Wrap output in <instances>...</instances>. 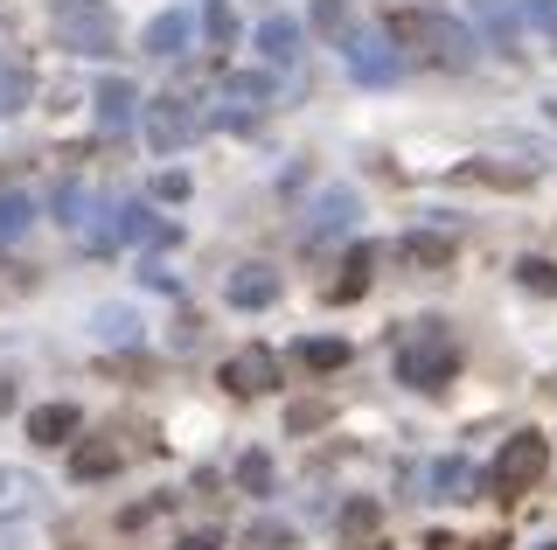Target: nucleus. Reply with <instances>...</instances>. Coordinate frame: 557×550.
Listing matches in <instances>:
<instances>
[{"label":"nucleus","mask_w":557,"mask_h":550,"mask_svg":"<svg viewBox=\"0 0 557 550\" xmlns=\"http://www.w3.org/2000/svg\"><path fill=\"white\" fill-rule=\"evenodd\" d=\"M383 36H391L397 49H418V57L440 63V71H474L481 63L474 28H467L460 14H446V8H397Z\"/></svg>","instance_id":"1"},{"label":"nucleus","mask_w":557,"mask_h":550,"mask_svg":"<svg viewBox=\"0 0 557 550\" xmlns=\"http://www.w3.org/2000/svg\"><path fill=\"white\" fill-rule=\"evenodd\" d=\"M453 376H460V341L446 335V321H411L405 335H397V384L411 390H446Z\"/></svg>","instance_id":"2"},{"label":"nucleus","mask_w":557,"mask_h":550,"mask_svg":"<svg viewBox=\"0 0 557 550\" xmlns=\"http://www.w3.org/2000/svg\"><path fill=\"white\" fill-rule=\"evenodd\" d=\"M49 28H57V42L70 57H112V42H119V22L104 0H49Z\"/></svg>","instance_id":"3"},{"label":"nucleus","mask_w":557,"mask_h":550,"mask_svg":"<svg viewBox=\"0 0 557 550\" xmlns=\"http://www.w3.org/2000/svg\"><path fill=\"white\" fill-rule=\"evenodd\" d=\"M544 467H550V439L544 433H516V439H502L487 488H495V502H516V495H530L536 480H544Z\"/></svg>","instance_id":"4"},{"label":"nucleus","mask_w":557,"mask_h":550,"mask_svg":"<svg viewBox=\"0 0 557 550\" xmlns=\"http://www.w3.org/2000/svg\"><path fill=\"white\" fill-rule=\"evenodd\" d=\"M147 140H153V153H182V147H196L202 140V105L196 98H182V91H161V98H147Z\"/></svg>","instance_id":"5"},{"label":"nucleus","mask_w":557,"mask_h":550,"mask_svg":"<svg viewBox=\"0 0 557 550\" xmlns=\"http://www.w3.org/2000/svg\"><path fill=\"white\" fill-rule=\"evenodd\" d=\"M342 63H348V77L356 84H397V71H405V57H397V42L383 36V28H348L342 36Z\"/></svg>","instance_id":"6"},{"label":"nucleus","mask_w":557,"mask_h":550,"mask_svg":"<svg viewBox=\"0 0 557 550\" xmlns=\"http://www.w3.org/2000/svg\"><path fill=\"white\" fill-rule=\"evenodd\" d=\"M265 105H272V77L265 71H223L216 77V118H231V126H258Z\"/></svg>","instance_id":"7"},{"label":"nucleus","mask_w":557,"mask_h":550,"mask_svg":"<svg viewBox=\"0 0 557 550\" xmlns=\"http://www.w3.org/2000/svg\"><path fill=\"white\" fill-rule=\"evenodd\" d=\"M223 384H231V398H265V390H278V355L265 341H251L223 363Z\"/></svg>","instance_id":"8"},{"label":"nucleus","mask_w":557,"mask_h":550,"mask_svg":"<svg viewBox=\"0 0 557 550\" xmlns=\"http://www.w3.org/2000/svg\"><path fill=\"white\" fill-rule=\"evenodd\" d=\"M258 57L272 63V71H300V57H307V36H300V22H293V14H265V22H258Z\"/></svg>","instance_id":"9"},{"label":"nucleus","mask_w":557,"mask_h":550,"mask_svg":"<svg viewBox=\"0 0 557 550\" xmlns=\"http://www.w3.org/2000/svg\"><path fill=\"white\" fill-rule=\"evenodd\" d=\"M91 105H98V126L112 133V140H119V133H133V118L147 112V105H139V91H133V77H98Z\"/></svg>","instance_id":"10"},{"label":"nucleus","mask_w":557,"mask_h":550,"mask_svg":"<svg viewBox=\"0 0 557 550\" xmlns=\"http://www.w3.org/2000/svg\"><path fill=\"white\" fill-rule=\"evenodd\" d=\"M188 42H196V14H188V8H168V14L147 22V57L174 63V57H188Z\"/></svg>","instance_id":"11"},{"label":"nucleus","mask_w":557,"mask_h":550,"mask_svg":"<svg viewBox=\"0 0 557 550\" xmlns=\"http://www.w3.org/2000/svg\"><path fill=\"white\" fill-rule=\"evenodd\" d=\"M223 300L244 307V314H258V307L278 300V272H272V265H237L231 279H223Z\"/></svg>","instance_id":"12"},{"label":"nucleus","mask_w":557,"mask_h":550,"mask_svg":"<svg viewBox=\"0 0 557 550\" xmlns=\"http://www.w3.org/2000/svg\"><path fill=\"white\" fill-rule=\"evenodd\" d=\"M474 8V22H481V36L502 49V57H522V22H516V8L509 0H467Z\"/></svg>","instance_id":"13"},{"label":"nucleus","mask_w":557,"mask_h":550,"mask_svg":"<svg viewBox=\"0 0 557 550\" xmlns=\"http://www.w3.org/2000/svg\"><path fill=\"white\" fill-rule=\"evenodd\" d=\"M376 245H348V258H342V279L335 286H327V300H335V307H348V300H362V293H370V279H376Z\"/></svg>","instance_id":"14"},{"label":"nucleus","mask_w":557,"mask_h":550,"mask_svg":"<svg viewBox=\"0 0 557 550\" xmlns=\"http://www.w3.org/2000/svg\"><path fill=\"white\" fill-rule=\"evenodd\" d=\"M119 467H126V453H119L112 439H77L70 446V474L77 480H112Z\"/></svg>","instance_id":"15"},{"label":"nucleus","mask_w":557,"mask_h":550,"mask_svg":"<svg viewBox=\"0 0 557 550\" xmlns=\"http://www.w3.org/2000/svg\"><path fill=\"white\" fill-rule=\"evenodd\" d=\"M77 404H35L28 411V439L35 446H70V439H77Z\"/></svg>","instance_id":"16"},{"label":"nucleus","mask_w":557,"mask_h":550,"mask_svg":"<svg viewBox=\"0 0 557 550\" xmlns=\"http://www.w3.org/2000/svg\"><path fill=\"white\" fill-rule=\"evenodd\" d=\"M397 258H405L411 272H446L453 265V237L446 230H411L405 245H397Z\"/></svg>","instance_id":"17"},{"label":"nucleus","mask_w":557,"mask_h":550,"mask_svg":"<svg viewBox=\"0 0 557 550\" xmlns=\"http://www.w3.org/2000/svg\"><path fill=\"white\" fill-rule=\"evenodd\" d=\"M35 495H42V480H35L28 467H0V515H8V523L35 509Z\"/></svg>","instance_id":"18"},{"label":"nucleus","mask_w":557,"mask_h":550,"mask_svg":"<svg viewBox=\"0 0 557 550\" xmlns=\"http://www.w3.org/2000/svg\"><path fill=\"white\" fill-rule=\"evenodd\" d=\"M28 230H35V202L22 188H0V245H22Z\"/></svg>","instance_id":"19"},{"label":"nucleus","mask_w":557,"mask_h":550,"mask_svg":"<svg viewBox=\"0 0 557 550\" xmlns=\"http://www.w3.org/2000/svg\"><path fill=\"white\" fill-rule=\"evenodd\" d=\"M293 355H300V370H313V376H335V370L348 363V341H342V335H335V341H327V335H307Z\"/></svg>","instance_id":"20"},{"label":"nucleus","mask_w":557,"mask_h":550,"mask_svg":"<svg viewBox=\"0 0 557 550\" xmlns=\"http://www.w3.org/2000/svg\"><path fill=\"white\" fill-rule=\"evenodd\" d=\"M348 223H356V196H348V188H335V196H321V210H313V245H321L327 230H348Z\"/></svg>","instance_id":"21"},{"label":"nucleus","mask_w":557,"mask_h":550,"mask_svg":"<svg viewBox=\"0 0 557 550\" xmlns=\"http://www.w3.org/2000/svg\"><path fill=\"white\" fill-rule=\"evenodd\" d=\"M35 98V77H28V63H0V118L8 112H22Z\"/></svg>","instance_id":"22"},{"label":"nucleus","mask_w":557,"mask_h":550,"mask_svg":"<svg viewBox=\"0 0 557 550\" xmlns=\"http://www.w3.org/2000/svg\"><path fill=\"white\" fill-rule=\"evenodd\" d=\"M516 279H522V293H557V265H550V258H522V265H516Z\"/></svg>","instance_id":"23"},{"label":"nucleus","mask_w":557,"mask_h":550,"mask_svg":"<svg viewBox=\"0 0 557 550\" xmlns=\"http://www.w3.org/2000/svg\"><path fill=\"white\" fill-rule=\"evenodd\" d=\"M467 480H474V474H467V460H440V467H432V488H440V502H460Z\"/></svg>","instance_id":"24"},{"label":"nucleus","mask_w":557,"mask_h":550,"mask_svg":"<svg viewBox=\"0 0 557 550\" xmlns=\"http://www.w3.org/2000/svg\"><path fill=\"white\" fill-rule=\"evenodd\" d=\"M84 210H91V196H84L77 182H63L57 188V223H63V230H84Z\"/></svg>","instance_id":"25"},{"label":"nucleus","mask_w":557,"mask_h":550,"mask_svg":"<svg viewBox=\"0 0 557 550\" xmlns=\"http://www.w3.org/2000/svg\"><path fill=\"white\" fill-rule=\"evenodd\" d=\"M348 14H356V0H313V28L321 36H348Z\"/></svg>","instance_id":"26"},{"label":"nucleus","mask_w":557,"mask_h":550,"mask_svg":"<svg viewBox=\"0 0 557 550\" xmlns=\"http://www.w3.org/2000/svg\"><path fill=\"white\" fill-rule=\"evenodd\" d=\"M98 335H104V341H119V349H126V341H139V321L126 314V307H104V314H98Z\"/></svg>","instance_id":"27"},{"label":"nucleus","mask_w":557,"mask_h":550,"mask_svg":"<svg viewBox=\"0 0 557 550\" xmlns=\"http://www.w3.org/2000/svg\"><path fill=\"white\" fill-rule=\"evenodd\" d=\"M460 175H467V182H502V188H530V167H487V161H467Z\"/></svg>","instance_id":"28"},{"label":"nucleus","mask_w":557,"mask_h":550,"mask_svg":"<svg viewBox=\"0 0 557 550\" xmlns=\"http://www.w3.org/2000/svg\"><path fill=\"white\" fill-rule=\"evenodd\" d=\"M237 480H244V495H272V460L265 453H244L237 460Z\"/></svg>","instance_id":"29"},{"label":"nucleus","mask_w":557,"mask_h":550,"mask_svg":"<svg viewBox=\"0 0 557 550\" xmlns=\"http://www.w3.org/2000/svg\"><path fill=\"white\" fill-rule=\"evenodd\" d=\"M202 22H209V42H216V49H231V36H237L231 0H209V8H202Z\"/></svg>","instance_id":"30"},{"label":"nucleus","mask_w":557,"mask_h":550,"mask_svg":"<svg viewBox=\"0 0 557 550\" xmlns=\"http://www.w3.org/2000/svg\"><path fill=\"white\" fill-rule=\"evenodd\" d=\"M376 523H383L376 502H348V509H342V537H370Z\"/></svg>","instance_id":"31"},{"label":"nucleus","mask_w":557,"mask_h":550,"mask_svg":"<svg viewBox=\"0 0 557 550\" xmlns=\"http://www.w3.org/2000/svg\"><path fill=\"white\" fill-rule=\"evenodd\" d=\"M244 543H251V550H286V543H293V529H286V523H258Z\"/></svg>","instance_id":"32"},{"label":"nucleus","mask_w":557,"mask_h":550,"mask_svg":"<svg viewBox=\"0 0 557 550\" xmlns=\"http://www.w3.org/2000/svg\"><path fill=\"white\" fill-rule=\"evenodd\" d=\"M522 14H530L536 28H544V36L557 42V0H522Z\"/></svg>","instance_id":"33"},{"label":"nucleus","mask_w":557,"mask_h":550,"mask_svg":"<svg viewBox=\"0 0 557 550\" xmlns=\"http://www.w3.org/2000/svg\"><path fill=\"white\" fill-rule=\"evenodd\" d=\"M153 196H161V202H182L188 196V175H153Z\"/></svg>","instance_id":"34"},{"label":"nucleus","mask_w":557,"mask_h":550,"mask_svg":"<svg viewBox=\"0 0 557 550\" xmlns=\"http://www.w3.org/2000/svg\"><path fill=\"white\" fill-rule=\"evenodd\" d=\"M174 550H223V529H188Z\"/></svg>","instance_id":"35"},{"label":"nucleus","mask_w":557,"mask_h":550,"mask_svg":"<svg viewBox=\"0 0 557 550\" xmlns=\"http://www.w3.org/2000/svg\"><path fill=\"white\" fill-rule=\"evenodd\" d=\"M139 279H147V286H153V293H174V272L161 265V258H153V265H139Z\"/></svg>","instance_id":"36"},{"label":"nucleus","mask_w":557,"mask_h":550,"mask_svg":"<svg viewBox=\"0 0 557 550\" xmlns=\"http://www.w3.org/2000/svg\"><path fill=\"white\" fill-rule=\"evenodd\" d=\"M536 550H557V543H536Z\"/></svg>","instance_id":"37"}]
</instances>
